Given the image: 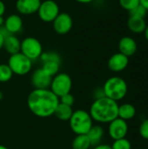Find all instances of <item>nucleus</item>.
Listing matches in <instances>:
<instances>
[{"mask_svg": "<svg viewBox=\"0 0 148 149\" xmlns=\"http://www.w3.org/2000/svg\"><path fill=\"white\" fill-rule=\"evenodd\" d=\"M59 99L50 89H34L27 98L30 111L37 117L48 118L54 115Z\"/></svg>", "mask_w": 148, "mask_h": 149, "instance_id": "f257e3e1", "label": "nucleus"}, {"mask_svg": "<svg viewBox=\"0 0 148 149\" xmlns=\"http://www.w3.org/2000/svg\"><path fill=\"white\" fill-rule=\"evenodd\" d=\"M119 104L106 96L94 100L91 105L89 113L93 121L106 124L110 123L114 119L118 118Z\"/></svg>", "mask_w": 148, "mask_h": 149, "instance_id": "f03ea898", "label": "nucleus"}, {"mask_svg": "<svg viewBox=\"0 0 148 149\" xmlns=\"http://www.w3.org/2000/svg\"><path fill=\"white\" fill-rule=\"evenodd\" d=\"M102 88L106 97L117 102L123 100L128 91L126 80L119 76H113L107 79Z\"/></svg>", "mask_w": 148, "mask_h": 149, "instance_id": "7ed1b4c3", "label": "nucleus"}, {"mask_svg": "<svg viewBox=\"0 0 148 149\" xmlns=\"http://www.w3.org/2000/svg\"><path fill=\"white\" fill-rule=\"evenodd\" d=\"M70 127L77 135L86 134L93 126V120L89 112L79 109L73 111L72 117L69 120Z\"/></svg>", "mask_w": 148, "mask_h": 149, "instance_id": "20e7f679", "label": "nucleus"}, {"mask_svg": "<svg viewBox=\"0 0 148 149\" xmlns=\"http://www.w3.org/2000/svg\"><path fill=\"white\" fill-rule=\"evenodd\" d=\"M7 65L11 69L13 74L18 76L28 74L32 68V61L21 52L10 55Z\"/></svg>", "mask_w": 148, "mask_h": 149, "instance_id": "39448f33", "label": "nucleus"}, {"mask_svg": "<svg viewBox=\"0 0 148 149\" xmlns=\"http://www.w3.org/2000/svg\"><path fill=\"white\" fill-rule=\"evenodd\" d=\"M72 87V79L65 72H58L52 77L49 89L58 98L71 93Z\"/></svg>", "mask_w": 148, "mask_h": 149, "instance_id": "423d86ee", "label": "nucleus"}, {"mask_svg": "<svg viewBox=\"0 0 148 149\" xmlns=\"http://www.w3.org/2000/svg\"><path fill=\"white\" fill-rule=\"evenodd\" d=\"M20 52L31 61H34L38 59L44 52L43 45L38 38L34 37H26L21 41Z\"/></svg>", "mask_w": 148, "mask_h": 149, "instance_id": "0eeeda50", "label": "nucleus"}, {"mask_svg": "<svg viewBox=\"0 0 148 149\" xmlns=\"http://www.w3.org/2000/svg\"><path fill=\"white\" fill-rule=\"evenodd\" d=\"M39 19L44 23H52L60 13L59 5L54 0L42 1L37 11Z\"/></svg>", "mask_w": 148, "mask_h": 149, "instance_id": "6e6552de", "label": "nucleus"}, {"mask_svg": "<svg viewBox=\"0 0 148 149\" xmlns=\"http://www.w3.org/2000/svg\"><path fill=\"white\" fill-rule=\"evenodd\" d=\"M73 26V19L67 12H60L52 22V28L58 35H65L71 31Z\"/></svg>", "mask_w": 148, "mask_h": 149, "instance_id": "1a4fd4ad", "label": "nucleus"}, {"mask_svg": "<svg viewBox=\"0 0 148 149\" xmlns=\"http://www.w3.org/2000/svg\"><path fill=\"white\" fill-rule=\"evenodd\" d=\"M127 133H128L127 121L118 117L109 123L108 134L113 141L126 138Z\"/></svg>", "mask_w": 148, "mask_h": 149, "instance_id": "9d476101", "label": "nucleus"}, {"mask_svg": "<svg viewBox=\"0 0 148 149\" xmlns=\"http://www.w3.org/2000/svg\"><path fill=\"white\" fill-rule=\"evenodd\" d=\"M51 79L42 68H38L31 76V83L34 89H49Z\"/></svg>", "mask_w": 148, "mask_h": 149, "instance_id": "9b49d317", "label": "nucleus"}, {"mask_svg": "<svg viewBox=\"0 0 148 149\" xmlns=\"http://www.w3.org/2000/svg\"><path fill=\"white\" fill-rule=\"evenodd\" d=\"M41 0H17L16 1V10L23 16H30L37 13Z\"/></svg>", "mask_w": 148, "mask_h": 149, "instance_id": "f8f14e48", "label": "nucleus"}, {"mask_svg": "<svg viewBox=\"0 0 148 149\" xmlns=\"http://www.w3.org/2000/svg\"><path fill=\"white\" fill-rule=\"evenodd\" d=\"M128 64H129L128 57H126V55L120 52H116L109 58L107 62V66L109 70L113 72H120L128 66Z\"/></svg>", "mask_w": 148, "mask_h": 149, "instance_id": "ddd939ff", "label": "nucleus"}, {"mask_svg": "<svg viewBox=\"0 0 148 149\" xmlns=\"http://www.w3.org/2000/svg\"><path fill=\"white\" fill-rule=\"evenodd\" d=\"M118 47H119V52L126 55L128 58L133 56L138 50L137 42L133 38L130 36H125L121 38L119 41Z\"/></svg>", "mask_w": 148, "mask_h": 149, "instance_id": "4468645a", "label": "nucleus"}, {"mask_svg": "<svg viewBox=\"0 0 148 149\" xmlns=\"http://www.w3.org/2000/svg\"><path fill=\"white\" fill-rule=\"evenodd\" d=\"M23 19L20 15L10 14L4 18L3 26L10 34L16 35L23 30Z\"/></svg>", "mask_w": 148, "mask_h": 149, "instance_id": "2eb2a0df", "label": "nucleus"}, {"mask_svg": "<svg viewBox=\"0 0 148 149\" xmlns=\"http://www.w3.org/2000/svg\"><path fill=\"white\" fill-rule=\"evenodd\" d=\"M20 47H21V40L16 35L10 34L4 38L3 48L10 55L20 52Z\"/></svg>", "mask_w": 148, "mask_h": 149, "instance_id": "dca6fc26", "label": "nucleus"}, {"mask_svg": "<svg viewBox=\"0 0 148 149\" xmlns=\"http://www.w3.org/2000/svg\"><path fill=\"white\" fill-rule=\"evenodd\" d=\"M147 22L145 18L142 17H137L133 16H129V18L127 20V27L130 31L135 34H140L143 33L147 27Z\"/></svg>", "mask_w": 148, "mask_h": 149, "instance_id": "f3484780", "label": "nucleus"}, {"mask_svg": "<svg viewBox=\"0 0 148 149\" xmlns=\"http://www.w3.org/2000/svg\"><path fill=\"white\" fill-rule=\"evenodd\" d=\"M137 111L135 107L130 103H124L122 105H119L118 109V117L127 121L133 119L136 116Z\"/></svg>", "mask_w": 148, "mask_h": 149, "instance_id": "a211bd4d", "label": "nucleus"}, {"mask_svg": "<svg viewBox=\"0 0 148 149\" xmlns=\"http://www.w3.org/2000/svg\"><path fill=\"white\" fill-rule=\"evenodd\" d=\"M104 128L100 125H93L92 128L89 130V132L86 134L88 136L91 145L95 147L97 145L101 144V141L104 137Z\"/></svg>", "mask_w": 148, "mask_h": 149, "instance_id": "6ab92c4d", "label": "nucleus"}, {"mask_svg": "<svg viewBox=\"0 0 148 149\" xmlns=\"http://www.w3.org/2000/svg\"><path fill=\"white\" fill-rule=\"evenodd\" d=\"M72 113H73V110H72V107L59 103L55 113H54V115L59 120H62V121H67L68 120L69 121L70 118L72 115Z\"/></svg>", "mask_w": 148, "mask_h": 149, "instance_id": "aec40b11", "label": "nucleus"}, {"mask_svg": "<svg viewBox=\"0 0 148 149\" xmlns=\"http://www.w3.org/2000/svg\"><path fill=\"white\" fill-rule=\"evenodd\" d=\"M72 147V149H89L92 145L86 134H80L73 139Z\"/></svg>", "mask_w": 148, "mask_h": 149, "instance_id": "412c9836", "label": "nucleus"}, {"mask_svg": "<svg viewBox=\"0 0 148 149\" xmlns=\"http://www.w3.org/2000/svg\"><path fill=\"white\" fill-rule=\"evenodd\" d=\"M60 64L56 61H46L43 63V66L41 67L48 75L51 77L55 76L57 73H58L60 69Z\"/></svg>", "mask_w": 148, "mask_h": 149, "instance_id": "4be33fe9", "label": "nucleus"}, {"mask_svg": "<svg viewBox=\"0 0 148 149\" xmlns=\"http://www.w3.org/2000/svg\"><path fill=\"white\" fill-rule=\"evenodd\" d=\"M13 72L7 64H0V83H5L11 79Z\"/></svg>", "mask_w": 148, "mask_h": 149, "instance_id": "5701e85b", "label": "nucleus"}, {"mask_svg": "<svg viewBox=\"0 0 148 149\" xmlns=\"http://www.w3.org/2000/svg\"><path fill=\"white\" fill-rule=\"evenodd\" d=\"M42 61V63L46 61H56L58 63H61V57L58 53L55 52H43L42 55L39 58Z\"/></svg>", "mask_w": 148, "mask_h": 149, "instance_id": "b1692460", "label": "nucleus"}, {"mask_svg": "<svg viewBox=\"0 0 148 149\" xmlns=\"http://www.w3.org/2000/svg\"><path fill=\"white\" fill-rule=\"evenodd\" d=\"M119 3L122 9L128 12H130L140 4V0H119Z\"/></svg>", "mask_w": 148, "mask_h": 149, "instance_id": "393cba45", "label": "nucleus"}, {"mask_svg": "<svg viewBox=\"0 0 148 149\" xmlns=\"http://www.w3.org/2000/svg\"><path fill=\"white\" fill-rule=\"evenodd\" d=\"M111 147L113 149H132V144L126 138H122L113 141Z\"/></svg>", "mask_w": 148, "mask_h": 149, "instance_id": "a878e982", "label": "nucleus"}, {"mask_svg": "<svg viewBox=\"0 0 148 149\" xmlns=\"http://www.w3.org/2000/svg\"><path fill=\"white\" fill-rule=\"evenodd\" d=\"M147 10L142 6V5H139L137 6L135 9H133V10H131L129 12V15L130 16H133V17H142V18H145L147 14Z\"/></svg>", "mask_w": 148, "mask_h": 149, "instance_id": "bb28decb", "label": "nucleus"}, {"mask_svg": "<svg viewBox=\"0 0 148 149\" xmlns=\"http://www.w3.org/2000/svg\"><path fill=\"white\" fill-rule=\"evenodd\" d=\"M139 133L141 138L148 141V119L142 120L139 127Z\"/></svg>", "mask_w": 148, "mask_h": 149, "instance_id": "cd10ccee", "label": "nucleus"}, {"mask_svg": "<svg viewBox=\"0 0 148 149\" xmlns=\"http://www.w3.org/2000/svg\"><path fill=\"white\" fill-rule=\"evenodd\" d=\"M58 99H59V103L69 106V107H72L74 102H75V99H74L73 95L71 93H69L67 94H65V95L61 96Z\"/></svg>", "mask_w": 148, "mask_h": 149, "instance_id": "c85d7f7f", "label": "nucleus"}, {"mask_svg": "<svg viewBox=\"0 0 148 149\" xmlns=\"http://www.w3.org/2000/svg\"><path fill=\"white\" fill-rule=\"evenodd\" d=\"M104 96H105V93H104L103 88L96 89V91L94 92V98H95V100L99 99V98H102V97H104Z\"/></svg>", "mask_w": 148, "mask_h": 149, "instance_id": "c756f323", "label": "nucleus"}, {"mask_svg": "<svg viewBox=\"0 0 148 149\" xmlns=\"http://www.w3.org/2000/svg\"><path fill=\"white\" fill-rule=\"evenodd\" d=\"M5 10H6V7H5L4 3L2 0H0V16H3V14L5 13Z\"/></svg>", "mask_w": 148, "mask_h": 149, "instance_id": "7c9ffc66", "label": "nucleus"}, {"mask_svg": "<svg viewBox=\"0 0 148 149\" xmlns=\"http://www.w3.org/2000/svg\"><path fill=\"white\" fill-rule=\"evenodd\" d=\"M93 149H113L111 146L107 145V144H99L94 147Z\"/></svg>", "mask_w": 148, "mask_h": 149, "instance_id": "2f4dec72", "label": "nucleus"}, {"mask_svg": "<svg viewBox=\"0 0 148 149\" xmlns=\"http://www.w3.org/2000/svg\"><path fill=\"white\" fill-rule=\"evenodd\" d=\"M140 3L148 11V0H140Z\"/></svg>", "mask_w": 148, "mask_h": 149, "instance_id": "473e14b6", "label": "nucleus"}, {"mask_svg": "<svg viewBox=\"0 0 148 149\" xmlns=\"http://www.w3.org/2000/svg\"><path fill=\"white\" fill-rule=\"evenodd\" d=\"M76 2L79 3H83V4H87V3H92L94 0H75Z\"/></svg>", "mask_w": 148, "mask_h": 149, "instance_id": "72a5a7b5", "label": "nucleus"}, {"mask_svg": "<svg viewBox=\"0 0 148 149\" xmlns=\"http://www.w3.org/2000/svg\"><path fill=\"white\" fill-rule=\"evenodd\" d=\"M3 42H4V37L1 34L0 32V50L3 49Z\"/></svg>", "mask_w": 148, "mask_h": 149, "instance_id": "f704fd0d", "label": "nucleus"}, {"mask_svg": "<svg viewBox=\"0 0 148 149\" xmlns=\"http://www.w3.org/2000/svg\"><path fill=\"white\" fill-rule=\"evenodd\" d=\"M144 33V35H145V38H146V39L148 41V24L147 25V27H146V30H145V31L143 32Z\"/></svg>", "mask_w": 148, "mask_h": 149, "instance_id": "c9c22d12", "label": "nucleus"}, {"mask_svg": "<svg viewBox=\"0 0 148 149\" xmlns=\"http://www.w3.org/2000/svg\"><path fill=\"white\" fill-rule=\"evenodd\" d=\"M3 23H4V18L3 16H0V27L3 25Z\"/></svg>", "mask_w": 148, "mask_h": 149, "instance_id": "e433bc0d", "label": "nucleus"}, {"mask_svg": "<svg viewBox=\"0 0 148 149\" xmlns=\"http://www.w3.org/2000/svg\"><path fill=\"white\" fill-rule=\"evenodd\" d=\"M0 149H9L8 148H6L5 146H3V145H0Z\"/></svg>", "mask_w": 148, "mask_h": 149, "instance_id": "4c0bfd02", "label": "nucleus"}, {"mask_svg": "<svg viewBox=\"0 0 148 149\" xmlns=\"http://www.w3.org/2000/svg\"><path fill=\"white\" fill-rule=\"evenodd\" d=\"M2 99H3V93L0 91V100H1Z\"/></svg>", "mask_w": 148, "mask_h": 149, "instance_id": "58836bf2", "label": "nucleus"}]
</instances>
